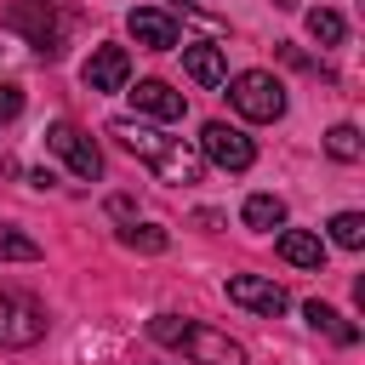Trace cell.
<instances>
[{
  "instance_id": "13",
  "label": "cell",
  "mask_w": 365,
  "mask_h": 365,
  "mask_svg": "<svg viewBox=\"0 0 365 365\" xmlns=\"http://www.w3.org/2000/svg\"><path fill=\"white\" fill-rule=\"evenodd\" d=\"M279 257L291 268H325V240L308 228H279Z\"/></svg>"
},
{
  "instance_id": "21",
  "label": "cell",
  "mask_w": 365,
  "mask_h": 365,
  "mask_svg": "<svg viewBox=\"0 0 365 365\" xmlns=\"http://www.w3.org/2000/svg\"><path fill=\"white\" fill-rule=\"evenodd\" d=\"M17 114H23V91L17 86H0V125H11Z\"/></svg>"
},
{
  "instance_id": "16",
  "label": "cell",
  "mask_w": 365,
  "mask_h": 365,
  "mask_svg": "<svg viewBox=\"0 0 365 365\" xmlns=\"http://www.w3.org/2000/svg\"><path fill=\"white\" fill-rule=\"evenodd\" d=\"M120 245H125V251H148V257H154V251H165V245H171V234H165L160 222H125V228H120Z\"/></svg>"
},
{
  "instance_id": "8",
  "label": "cell",
  "mask_w": 365,
  "mask_h": 365,
  "mask_svg": "<svg viewBox=\"0 0 365 365\" xmlns=\"http://www.w3.org/2000/svg\"><path fill=\"white\" fill-rule=\"evenodd\" d=\"M6 23H11L17 34H29L40 57H57V17H51V6H46V0H23V6H11V11H6Z\"/></svg>"
},
{
  "instance_id": "7",
  "label": "cell",
  "mask_w": 365,
  "mask_h": 365,
  "mask_svg": "<svg viewBox=\"0 0 365 365\" xmlns=\"http://www.w3.org/2000/svg\"><path fill=\"white\" fill-rule=\"evenodd\" d=\"M222 291H228V302H240V308H251V314H268V319L291 308L285 285H274V279H257V274H234Z\"/></svg>"
},
{
  "instance_id": "20",
  "label": "cell",
  "mask_w": 365,
  "mask_h": 365,
  "mask_svg": "<svg viewBox=\"0 0 365 365\" xmlns=\"http://www.w3.org/2000/svg\"><path fill=\"white\" fill-rule=\"evenodd\" d=\"M331 240H336L342 251H359V245H365V217H359V211H336V217H331Z\"/></svg>"
},
{
  "instance_id": "10",
  "label": "cell",
  "mask_w": 365,
  "mask_h": 365,
  "mask_svg": "<svg viewBox=\"0 0 365 365\" xmlns=\"http://www.w3.org/2000/svg\"><path fill=\"white\" fill-rule=\"evenodd\" d=\"M125 29H131V40L148 46V51H171V46H177V17L160 11V6H137V11L125 17Z\"/></svg>"
},
{
  "instance_id": "2",
  "label": "cell",
  "mask_w": 365,
  "mask_h": 365,
  "mask_svg": "<svg viewBox=\"0 0 365 365\" xmlns=\"http://www.w3.org/2000/svg\"><path fill=\"white\" fill-rule=\"evenodd\" d=\"M228 103H234L245 120H279V114H285V86H279L274 74H262V68H245V74L228 80Z\"/></svg>"
},
{
  "instance_id": "12",
  "label": "cell",
  "mask_w": 365,
  "mask_h": 365,
  "mask_svg": "<svg viewBox=\"0 0 365 365\" xmlns=\"http://www.w3.org/2000/svg\"><path fill=\"white\" fill-rule=\"evenodd\" d=\"M182 68L194 86H222L228 80V63H222V46L200 40V46H182Z\"/></svg>"
},
{
  "instance_id": "18",
  "label": "cell",
  "mask_w": 365,
  "mask_h": 365,
  "mask_svg": "<svg viewBox=\"0 0 365 365\" xmlns=\"http://www.w3.org/2000/svg\"><path fill=\"white\" fill-rule=\"evenodd\" d=\"M308 34H314L319 46H342L348 23H342V11H331V6H314V11H308Z\"/></svg>"
},
{
  "instance_id": "14",
  "label": "cell",
  "mask_w": 365,
  "mask_h": 365,
  "mask_svg": "<svg viewBox=\"0 0 365 365\" xmlns=\"http://www.w3.org/2000/svg\"><path fill=\"white\" fill-rule=\"evenodd\" d=\"M245 228H257V234L285 228V200H279V194H251V200H245Z\"/></svg>"
},
{
  "instance_id": "5",
  "label": "cell",
  "mask_w": 365,
  "mask_h": 365,
  "mask_svg": "<svg viewBox=\"0 0 365 365\" xmlns=\"http://www.w3.org/2000/svg\"><path fill=\"white\" fill-rule=\"evenodd\" d=\"M200 160H211V165H222V171H245V165L257 160V143H251L240 125H228V120H205V125H200Z\"/></svg>"
},
{
  "instance_id": "17",
  "label": "cell",
  "mask_w": 365,
  "mask_h": 365,
  "mask_svg": "<svg viewBox=\"0 0 365 365\" xmlns=\"http://www.w3.org/2000/svg\"><path fill=\"white\" fill-rule=\"evenodd\" d=\"M0 262H40V240H29L23 228L0 222Z\"/></svg>"
},
{
  "instance_id": "11",
  "label": "cell",
  "mask_w": 365,
  "mask_h": 365,
  "mask_svg": "<svg viewBox=\"0 0 365 365\" xmlns=\"http://www.w3.org/2000/svg\"><path fill=\"white\" fill-rule=\"evenodd\" d=\"M131 103H137V114H154V120H182V91H171L165 80H137V91H131Z\"/></svg>"
},
{
  "instance_id": "6",
  "label": "cell",
  "mask_w": 365,
  "mask_h": 365,
  "mask_svg": "<svg viewBox=\"0 0 365 365\" xmlns=\"http://www.w3.org/2000/svg\"><path fill=\"white\" fill-rule=\"evenodd\" d=\"M177 348L188 354V365H245V348L228 331H211V325H188Z\"/></svg>"
},
{
  "instance_id": "3",
  "label": "cell",
  "mask_w": 365,
  "mask_h": 365,
  "mask_svg": "<svg viewBox=\"0 0 365 365\" xmlns=\"http://www.w3.org/2000/svg\"><path fill=\"white\" fill-rule=\"evenodd\" d=\"M46 148H51L80 182H97V177H103V154H97V143H91L74 120H51V125H46Z\"/></svg>"
},
{
  "instance_id": "22",
  "label": "cell",
  "mask_w": 365,
  "mask_h": 365,
  "mask_svg": "<svg viewBox=\"0 0 365 365\" xmlns=\"http://www.w3.org/2000/svg\"><path fill=\"white\" fill-rule=\"evenodd\" d=\"M182 6H194V0H182Z\"/></svg>"
},
{
  "instance_id": "19",
  "label": "cell",
  "mask_w": 365,
  "mask_h": 365,
  "mask_svg": "<svg viewBox=\"0 0 365 365\" xmlns=\"http://www.w3.org/2000/svg\"><path fill=\"white\" fill-rule=\"evenodd\" d=\"M325 154H331V160H342V165H354V160L365 154V143H359V131H354V125H331V131H325Z\"/></svg>"
},
{
  "instance_id": "1",
  "label": "cell",
  "mask_w": 365,
  "mask_h": 365,
  "mask_svg": "<svg viewBox=\"0 0 365 365\" xmlns=\"http://www.w3.org/2000/svg\"><path fill=\"white\" fill-rule=\"evenodd\" d=\"M108 137L125 148V154H137L143 165H154L160 171V182H200V171H205V160H200V148H188L182 137H165V131H154V125H143V120H108Z\"/></svg>"
},
{
  "instance_id": "9",
  "label": "cell",
  "mask_w": 365,
  "mask_h": 365,
  "mask_svg": "<svg viewBox=\"0 0 365 365\" xmlns=\"http://www.w3.org/2000/svg\"><path fill=\"white\" fill-rule=\"evenodd\" d=\"M80 80H86L91 91H125V80H131V57H125V46H97V51L86 57Z\"/></svg>"
},
{
  "instance_id": "15",
  "label": "cell",
  "mask_w": 365,
  "mask_h": 365,
  "mask_svg": "<svg viewBox=\"0 0 365 365\" xmlns=\"http://www.w3.org/2000/svg\"><path fill=\"white\" fill-rule=\"evenodd\" d=\"M302 319H308L314 331L336 336V342H354V336H359V331H354V325H348V319H342V314H336L331 302H319V297H314V302H302Z\"/></svg>"
},
{
  "instance_id": "4",
  "label": "cell",
  "mask_w": 365,
  "mask_h": 365,
  "mask_svg": "<svg viewBox=\"0 0 365 365\" xmlns=\"http://www.w3.org/2000/svg\"><path fill=\"white\" fill-rule=\"evenodd\" d=\"M46 308L23 291H0V348H34L46 336Z\"/></svg>"
}]
</instances>
